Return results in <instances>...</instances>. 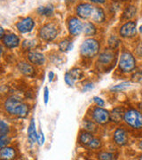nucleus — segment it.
<instances>
[{
	"label": "nucleus",
	"mask_w": 142,
	"mask_h": 160,
	"mask_svg": "<svg viewBox=\"0 0 142 160\" xmlns=\"http://www.w3.org/2000/svg\"><path fill=\"white\" fill-rule=\"evenodd\" d=\"M48 78H49V82H51L54 78V73L52 71H50L49 74H48Z\"/></svg>",
	"instance_id": "ea45409f"
},
{
	"label": "nucleus",
	"mask_w": 142,
	"mask_h": 160,
	"mask_svg": "<svg viewBox=\"0 0 142 160\" xmlns=\"http://www.w3.org/2000/svg\"><path fill=\"white\" fill-rule=\"evenodd\" d=\"M94 88V86H93V84L92 83H89V84H86L85 86H84V88H83V91L84 92H87V91H91Z\"/></svg>",
	"instance_id": "4c0bfd02"
},
{
	"label": "nucleus",
	"mask_w": 142,
	"mask_h": 160,
	"mask_svg": "<svg viewBox=\"0 0 142 160\" xmlns=\"http://www.w3.org/2000/svg\"><path fill=\"white\" fill-rule=\"evenodd\" d=\"M11 142V138L7 134H1L0 135V149L7 147V145Z\"/></svg>",
	"instance_id": "a878e982"
},
{
	"label": "nucleus",
	"mask_w": 142,
	"mask_h": 160,
	"mask_svg": "<svg viewBox=\"0 0 142 160\" xmlns=\"http://www.w3.org/2000/svg\"><path fill=\"white\" fill-rule=\"evenodd\" d=\"M16 156L15 150L10 147H5L0 149V159H13Z\"/></svg>",
	"instance_id": "2eb2a0df"
},
{
	"label": "nucleus",
	"mask_w": 142,
	"mask_h": 160,
	"mask_svg": "<svg viewBox=\"0 0 142 160\" xmlns=\"http://www.w3.org/2000/svg\"><path fill=\"white\" fill-rule=\"evenodd\" d=\"M100 43L96 39L89 38L84 41L80 47V52L84 57L91 58L95 56L100 51Z\"/></svg>",
	"instance_id": "f03ea898"
},
{
	"label": "nucleus",
	"mask_w": 142,
	"mask_h": 160,
	"mask_svg": "<svg viewBox=\"0 0 142 160\" xmlns=\"http://www.w3.org/2000/svg\"><path fill=\"white\" fill-rule=\"evenodd\" d=\"M114 141L119 146L126 145L128 142V135H127L126 132L122 128L116 129L114 133Z\"/></svg>",
	"instance_id": "9b49d317"
},
{
	"label": "nucleus",
	"mask_w": 142,
	"mask_h": 160,
	"mask_svg": "<svg viewBox=\"0 0 142 160\" xmlns=\"http://www.w3.org/2000/svg\"><path fill=\"white\" fill-rule=\"evenodd\" d=\"M124 116H125L124 109L120 107H116L112 110V112L110 114V119L115 123H120L123 119Z\"/></svg>",
	"instance_id": "f3484780"
},
{
	"label": "nucleus",
	"mask_w": 142,
	"mask_h": 160,
	"mask_svg": "<svg viewBox=\"0 0 142 160\" xmlns=\"http://www.w3.org/2000/svg\"><path fill=\"white\" fill-rule=\"evenodd\" d=\"M137 53H138L140 56H142V42L138 46V47H137Z\"/></svg>",
	"instance_id": "58836bf2"
},
{
	"label": "nucleus",
	"mask_w": 142,
	"mask_h": 160,
	"mask_svg": "<svg viewBox=\"0 0 142 160\" xmlns=\"http://www.w3.org/2000/svg\"><path fill=\"white\" fill-rule=\"evenodd\" d=\"M35 26V22L33 19L30 17H27L19 22L16 25L18 30L21 33H28L30 32Z\"/></svg>",
	"instance_id": "6e6552de"
},
{
	"label": "nucleus",
	"mask_w": 142,
	"mask_h": 160,
	"mask_svg": "<svg viewBox=\"0 0 142 160\" xmlns=\"http://www.w3.org/2000/svg\"><path fill=\"white\" fill-rule=\"evenodd\" d=\"M44 100H45V103L47 104L49 101V90L47 87H45V90H44Z\"/></svg>",
	"instance_id": "e433bc0d"
},
{
	"label": "nucleus",
	"mask_w": 142,
	"mask_h": 160,
	"mask_svg": "<svg viewBox=\"0 0 142 160\" xmlns=\"http://www.w3.org/2000/svg\"><path fill=\"white\" fill-rule=\"evenodd\" d=\"M119 67L123 72H126V73L131 72L135 69L136 61L131 52H125L121 55L119 61Z\"/></svg>",
	"instance_id": "20e7f679"
},
{
	"label": "nucleus",
	"mask_w": 142,
	"mask_h": 160,
	"mask_svg": "<svg viewBox=\"0 0 142 160\" xmlns=\"http://www.w3.org/2000/svg\"><path fill=\"white\" fill-rule=\"evenodd\" d=\"M68 29L71 35L78 36L83 31V23L77 18H71L68 21Z\"/></svg>",
	"instance_id": "1a4fd4ad"
},
{
	"label": "nucleus",
	"mask_w": 142,
	"mask_h": 160,
	"mask_svg": "<svg viewBox=\"0 0 142 160\" xmlns=\"http://www.w3.org/2000/svg\"><path fill=\"white\" fill-rule=\"evenodd\" d=\"M83 31L86 36H93L96 33V28L92 23L86 22L83 25Z\"/></svg>",
	"instance_id": "aec40b11"
},
{
	"label": "nucleus",
	"mask_w": 142,
	"mask_h": 160,
	"mask_svg": "<svg viewBox=\"0 0 142 160\" xmlns=\"http://www.w3.org/2000/svg\"><path fill=\"white\" fill-rule=\"evenodd\" d=\"M135 14H136V7L133 6H128L123 13V19H125V20L131 19L135 16Z\"/></svg>",
	"instance_id": "412c9836"
},
{
	"label": "nucleus",
	"mask_w": 142,
	"mask_h": 160,
	"mask_svg": "<svg viewBox=\"0 0 142 160\" xmlns=\"http://www.w3.org/2000/svg\"><path fill=\"white\" fill-rule=\"evenodd\" d=\"M92 118L97 124L105 125L110 120V114L107 109H102L101 107H98L93 110Z\"/></svg>",
	"instance_id": "423d86ee"
},
{
	"label": "nucleus",
	"mask_w": 142,
	"mask_h": 160,
	"mask_svg": "<svg viewBox=\"0 0 142 160\" xmlns=\"http://www.w3.org/2000/svg\"><path fill=\"white\" fill-rule=\"evenodd\" d=\"M131 85L130 82H123L121 83L119 85L117 86H115L113 87H111V91H115V92H120L123 91V90H125L126 88H128L129 86Z\"/></svg>",
	"instance_id": "cd10ccee"
},
{
	"label": "nucleus",
	"mask_w": 142,
	"mask_h": 160,
	"mask_svg": "<svg viewBox=\"0 0 142 160\" xmlns=\"http://www.w3.org/2000/svg\"><path fill=\"white\" fill-rule=\"evenodd\" d=\"M28 134L29 140L34 143L37 142V130H36V125H35V121L34 119L30 120V124L28 126Z\"/></svg>",
	"instance_id": "a211bd4d"
},
{
	"label": "nucleus",
	"mask_w": 142,
	"mask_h": 160,
	"mask_svg": "<svg viewBox=\"0 0 142 160\" xmlns=\"http://www.w3.org/2000/svg\"><path fill=\"white\" fill-rule=\"evenodd\" d=\"M99 158L103 160H110L115 158V156L112 153L109 152H102L100 154H99Z\"/></svg>",
	"instance_id": "2f4dec72"
},
{
	"label": "nucleus",
	"mask_w": 142,
	"mask_h": 160,
	"mask_svg": "<svg viewBox=\"0 0 142 160\" xmlns=\"http://www.w3.org/2000/svg\"><path fill=\"white\" fill-rule=\"evenodd\" d=\"M139 148L142 150V141L140 142V144H139Z\"/></svg>",
	"instance_id": "37998d69"
},
{
	"label": "nucleus",
	"mask_w": 142,
	"mask_h": 160,
	"mask_svg": "<svg viewBox=\"0 0 142 160\" xmlns=\"http://www.w3.org/2000/svg\"><path fill=\"white\" fill-rule=\"evenodd\" d=\"M124 119L125 123L132 128L135 129L142 128V113L138 110L130 109L126 111L124 116Z\"/></svg>",
	"instance_id": "7ed1b4c3"
},
{
	"label": "nucleus",
	"mask_w": 142,
	"mask_h": 160,
	"mask_svg": "<svg viewBox=\"0 0 142 160\" xmlns=\"http://www.w3.org/2000/svg\"><path fill=\"white\" fill-rule=\"evenodd\" d=\"M58 35V27L53 23L44 25L39 30V36L42 39L46 41H52Z\"/></svg>",
	"instance_id": "39448f33"
},
{
	"label": "nucleus",
	"mask_w": 142,
	"mask_h": 160,
	"mask_svg": "<svg viewBox=\"0 0 142 160\" xmlns=\"http://www.w3.org/2000/svg\"><path fill=\"white\" fill-rule=\"evenodd\" d=\"M93 100H94L95 103H96V104L98 105V106H99V107H103V106L105 105V102H104V101H103L101 98L94 97V98H93Z\"/></svg>",
	"instance_id": "c9c22d12"
},
{
	"label": "nucleus",
	"mask_w": 142,
	"mask_h": 160,
	"mask_svg": "<svg viewBox=\"0 0 142 160\" xmlns=\"http://www.w3.org/2000/svg\"><path fill=\"white\" fill-rule=\"evenodd\" d=\"M64 80H65V82H66V84L68 85V86H74V83H75V80L73 79V78L70 76V74L67 72L66 74H65V77H64Z\"/></svg>",
	"instance_id": "473e14b6"
},
{
	"label": "nucleus",
	"mask_w": 142,
	"mask_h": 160,
	"mask_svg": "<svg viewBox=\"0 0 142 160\" xmlns=\"http://www.w3.org/2000/svg\"><path fill=\"white\" fill-rule=\"evenodd\" d=\"M132 80L134 82L142 83V72H136L135 74L132 76Z\"/></svg>",
	"instance_id": "f704fd0d"
},
{
	"label": "nucleus",
	"mask_w": 142,
	"mask_h": 160,
	"mask_svg": "<svg viewBox=\"0 0 142 160\" xmlns=\"http://www.w3.org/2000/svg\"><path fill=\"white\" fill-rule=\"evenodd\" d=\"M9 132V126L5 121L0 120V135L1 134H7Z\"/></svg>",
	"instance_id": "c85d7f7f"
},
{
	"label": "nucleus",
	"mask_w": 142,
	"mask_h": 160,
	"mask_svg": "<svg viewBox=\"0 0 142 160\" xmlns=\"http://www.w3.org/2000/svg\"><path fill=\"white\" fill-rule=\"evenodd\" d=\"M28 59L30 62L36 65H43L46 62L45 55L39 52H29L28 54Z\"/></svg>",
	"instance_id": "ddd939ff"
},
{
	"label": "nucleus",
	"mask_w": 142,
	"mask_h": 160,
	"mask_svg": "<svg viewBox=\"0 0 142 160\" xmlns=\"http://www.w3.org/2000/svg\"><path fill=\"white\" fill-rule=\"evenodd\" d=\"M3 43L7 48H14L17 47L20 44V38L17 35L7 34L3 38Z\"/></svg>",
	"instance_id": "f8f14e48"
},
{
	"label": "nucleus",
	"mask_w": 142,
	"mask_h": 160,
	"mask_svg": "<svg viewBox=\"0 0 142 160\" xmlns=\"http://www.w3.org/2000/svg\"><path fill=\"white\" fill-rule=\"evenodd\" d=\"M37 12L41 15H46V16H50L53 12V6H39L37 9Z\"/></svg>",
	"instance_id": "5701e85b"
},
{
	"label": "nucleus",
	"mask_w": 142,
	"mask_h": 160,
	"mask_svg": "<svg viewBox=\"0 0 142 160\" xmlns=\"http://www.w3.org/2000/svg\"><path fill=\"white\" fill-rule=\"evenodd\" d=\"M18 69L20 72L26 77H34L36 74L34 67L31 64H28V62H19L18 64Z\"/></svg>",
	"instance_id": "4468645a"
},
{
	"label": "nucleus",
	"mask_w": 142,
	"mask_h": 160,
	"mask_svg": "<svg viewBox=\"0 0 142 160\" xmlns=\"http://www.w3.org/2000/svg\"><path fill=\"white\" fill-rule=\"evenodd\" d=\"M5 109L12 116L17 118H26L29 112L28 104L16 97L8 98L5 102Z\"/></svg>",
	"instance_id": "f257e3e1"
},
{
	"label": "nucleus",
	"mask_w": 142,
	"mask_h": 160,
	"mask_svg": "<svg viewBox=\"0 0 142 160\" xmlns=\"http://www.w3.org/2000/svg\"><path fill=\"white\" fill-rule=\"evenodd\" d=\"M139 107H140V110H141V112H142V102L139 104Z\"/></svg>",
	"instance_id": "c03bdc74"
},
{
	"label": "nucleus",
	"mask_w": 142,
	"mask_h": 160,
	"mask_svg": "<svg viewBox=\"0 0 142 160\" xmlns=\"http://www.w3.org/2000/svg\"><path fill=\"white\" fill-rule=\"evenodd\" d=\"M119 39H118L115 36H112V37L109 38V40H108V45H109L110 47H112V48L117 47V46H119Z\"/></svg>",
	"instance_id": "c756f323"
},
{
	"label": "nucleus",
	"mask_w": 142,
	"mask_h": 160,
	"mask_svg": "<svg viewBox=\"0 0 142 160\" xmlns=\"http://www.w3.org/2000/svg\"><path fill=\"white\" fill-rule=\"evenodd\" d=\"M140 33H142V26H140Z\"/></svg>",
	"instance_id": "a18cd8bd"
},
{
	"label": "nucleus",
	"mask_w": 142,
	"mask_h": 160,
	"mask_svg": "<svg viewBox=\"0 0 142 160\" xmlns=\"http://www.w3.org/2000/svg\"><path fill=\"white\" fill-rule=\"evenodd\" d=\"M136 23L133 22H126L120 29V35L123 38H132L136 35Z\"/></svg>",
	"instance_id": "0eeeda50"
},
{
	"label": "nucleus",
	"mask_w": 142,
	"mask_h": 160,
	"mask_svg": "<svg viewBox=\"0 0 142 160\" xmlns=\"http://www.w3.org/2000/svg\"><path fill=\"white\" fill-rule=\"evenodd\" d=\"M114 59V53L112 52H104L103 53L100 54V56L99 58V62L102 63L103 65H106L110 63Z\"/></svg>",
	"instance_id": "6ab92c4d"
},
{
	"label": "nucleus",
	"mask_w": 142,
	"mask_h": 160,
	"mask_svg": "<svg viewBox=\"0 0 142 160\" xmlns=\"http://www.w3.org/2000/svg\"><path fill=\"white\" fill-rule=\"evenodd\" d=\"M45 135H44V132L42 131H39V132L37 133V142H38L40 146L43 145L45 143Z\"/></svg>",
	"instance_id": "72a5a7b5"
},
{
	"label": "nucleus",
	"mask_w": 142,
	"mask_h": 160,
	"mask_svg": "<svg viewBox=\"0 0 142 160\" xmlns=\"http://www.w3.org/2000/svg\"><path fill=\"white\" fill-rule=\"evenodd\" d=\"M70 76L73 78V79L76 81V80H79L83 78V72L80 69H71L69 72H68Z\"/></svg>",
	"instance_id": "bb28decb"
},
{
	"label": "nucleus",
	"mask_w": 142,
	"mask_h": 160,
	"mask_svg": "<svg viewBox=\"0 0 142 160\" xmlns=\"http://www.w3.org/2000/svg\"><path fill=\"white\" fill-rule=\"evenodd\" d=\"M92 139H93V136H92L91 132H82L81 133V135H80L79 137V141L82 144L88 146V144L91 142V141Z\"/></svg>",
	"instance_id": "4be33fe9"
},
{
	"label": "nucleus",
	"mask_w": 142,
	"mask_h": 160,
	"mask_svg": "<svg viewBox=\"0 0 142 160\" xmlns=\"http://www.w3.org/2000/svg\"><path fill=\"white\" fill-rule=\"evenodd\" d=\"M84 128L86 132H94L97 131V126L94 124V122L90 121V120H85L84 122Z\"/></svg>",
	"instance_id": "393cba45"
},
{
	"label": "nucleus",
	"mask_w": 142,
	"mask_h": 160,
	"mask_svg": "<svg viewBox=\"0 0 142 160\" xmlns=\"http://www.w3.org/2000/svg\"><path fill=\"white\" fill-rule=\"evenodd\" d=\"M5 36V30L2 27H0V38H3Z\"/></svg>",
	"instance_id": "79ce46f5"
},
{
	"label": "nucleus",
	"mask_w": 142,
	"mask_h": 160,
	"mask_svg": "<svg viewBox=\"0 0 142 160\" xmlns=\"http://www.w3.org/2000/svg\"><path fill=\"white\" fill-rule=\"evenodd\" d=\"M100 145H101L100 141L98 140V139L93 138L91 141V142L88 144V147L91 148V149H99V148L100 147Z\"/></svg>",
	"instance_id": "7c9ffc66"
},
{
	"label": "nucleus",
	"mask_w": 142,
	"mask_h": 160,
	"mask_svg": "<svg viewBox=\"0 0 142 160\" xmlns=\"http://www.w3.org/2000/svg\"><path fill=\"white\" fill-rule=\"evenodd\" d=\"M140 159H142V156H141V157H140Z\"/></svg>",
	"instance_id": "49530a36"
},
{
	"label": "nucleus",
	"mask_w": 142,
	"mask_h": 160,
	"mask_svg": "<svg viewBox=\"0 0 142 160\" xmlns=\"http://www.w3.org/2000/svg\"><path fill=\"white\" fill-rule=\"evenodd\" d=\"M93 7L90 4H81L77 6L76 8V13L78 14V16L83 19H87V18L91 17V12L93 11Z\"/></svg>",
	"instance_id": "9d476101"
},
{
	"label": "nucleus",
	"mask_w": 142,
	"mask_h": 160,
	"mask_svg": "<svg viewBox=\"0 0 142 160\" xmlns=\"http://www.w3.org/2000/svg\"><path fill=\"white\" fill-rule=\"evenodd\" d=\"M91 1L95 4H104L106 2V0H91Z\"/></svg>",
	"instance_id": "a19ab883"
},
{
	"label": "nucleus",
	"mask_w": 142,
	"mask_h": 160,
	"mask_svg": "<svg viewBox=\"0 0 142 160\" xmlns=\"http://www.w3.org/2000/svg\"><path fill=\"white\" fill-rule=\"evenodd\" d=\"M72 42L70 40L68 39H65L61 41L59 45V48L60 50L62 52H66V51H69L72 49Z\"/></svg>",
	"instance_id": "b1692460"
},
{
	"label": "nucleus",
	"mask_w": 142,
	"mask_h": 160,
	"mask_svg": "<svg viewBox=\"0 0 142 160\" xmlns=\"http://www.w3.org/2000/svg\"><path fill=\"white\" fill-rule=\"evenodd\" d=\"M91 20L95 22H102L105 20V13L104 11L100 7H93V11L91 12Z\"/></svg>",
	"instance_id": "dca6fc26"
}]
</instances>
